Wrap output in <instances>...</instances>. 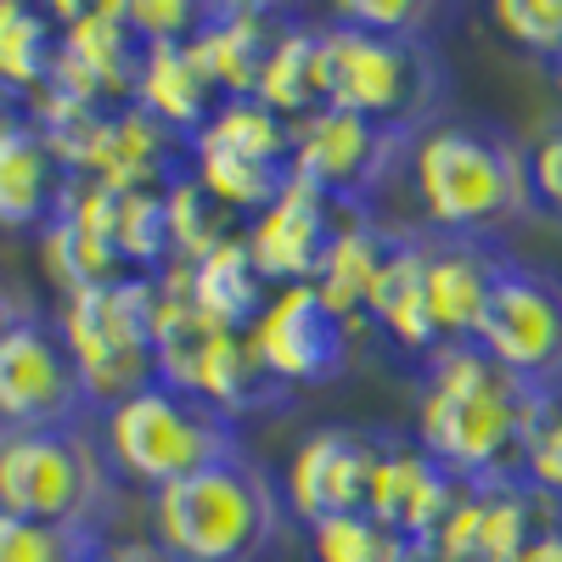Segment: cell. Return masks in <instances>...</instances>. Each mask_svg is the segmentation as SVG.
Segmentation results:
<instances>
[{"label": "cell", "mask_w": 562, "mask_h": 562, "mask_svg": "<svg viewBox=\"0 0 562 562\" xmlns=\"http://www.w3.org/2000/svg\"><path fill=\"white\" fill-rule=\"evenodd\" d=\"M546 394L524 389L479 344H445L422 360L411 439L467 490L512 484Z\"/></svg>", "instance_id": "6da1fadb"}, {"label": "cell", "mask_w": 562, "mask_h": 562, "mask_svg": "<svg viewBox=\"0 0 562 562\" xmlns=\"http://www.w3.org/2000/svg\"><path fill=\"white\" fill-rule=\"evenodd\" d=\"M400 175L416 198L422 231H434V237L495 243L501 231L535 220L524 140L501 124L434 119L405 140Z\"/></svg>", "instance_id": "7a4b0ae2"}, {"label": "cell", "mask_w": 562, "mask_h": 562, "mask_svg": "<svg viewBox=\"0 0 562 562\" xmlns=\"http://www.w3.org/2000/svg\"><path fill=\"white\" fill-rule=\"evenodd\" d=\"M315 85L321 108L355 113L389 135H416L445 119V57L434 40H389L338 23L333 12L315 18Z\"/></svg>", "instance_id": "3957f363"}, {"label": "cell", "mask_w": 562, "mask_h": 562, "mask_svg": "<svg viewBox=\"0 0 562 562\" xmlns=\"http://www.w3.org/2000/svg\"><path fill=\"white\" fill-rule=\"evenodd\" d=\"M153 540L175 562H265L281 535V484L237 450L147 495Z\"/></svg>", "instance_id": "277c9868"}, {"label": "cell", "mask_w": 562, "mask_h": 562, "mask_svg": "<svg viewBox=\"0 0 562 562\" xmlns=\"http://www.w3.org/2000/svg\"><path fill=\"white\" fill-rule=\"evenodd\" d=\"M90 428H97V445L119 473V484H140L147 495L243 450L237 422H225L198 394L169 389L158 378L113 405H102Z\"/></svg>", "instance_id": "5b68a950"}, {"label": "cell", "mask_w": 562, "mask_h": 562, "mask_svg": "<svg viewBox=\"0 0 562 562\" xmlns=\"http://www.w3.org/2000/svg\"><path fill=\"white\" fill-rule=\"evenodd\" d=\"M119 490L124 484L97 445V428H34L0 439V512L12 518L102 535Z\"/></svg>", "instance_id": "8992f818"}, {"label": "cell", "mask_w": 562, "mask_h": 562, "mask_svg": "<svg viewBox=\"0 0 562 562\" xmlns=\"http://www.w3.org/2000/svg\"><path fill=\"white\" fill-rule=\"evenodd\" d=\"M57 333L79 366L90 411L153 383V276H119L57 304Z\"/></svg>", "instance_id": "52a82bcc"}, {"label": "cell", "mask_w": 562, "mask_h": 562, "mask_svg": "<svg viewBox=\"0 0 562 562\" xmlns=\"http://www.w3.org/2000/svg\"><path fill=\"white\" fill-rule=\"evenodd\" d=\"M473 344L524 389L562 394V276L506 254Z\"/></svg>", "instance_id": "ba28073f"}, {"label": "cell", "mask_w": 562, "mask_h": 562, "mask_svg": "<svg viewBox=\"0 0 562 562\" xmlns=\"http://www.w3.org/2000/svg\"><path fill=\"white\" fill-rule=\"evenodd\" d=\"M405 140L411 135H389L355 113L315 108V113L293 119L288 175L355 214H378V198L389 192V180L405 164Z\"/></svg>", "instance_id": "9c48e42d"}, {"label": "cell", "mask_w": 562, "mask_h": 562, "mask_svg": "<svg viewBox=\"0 0 562 562\" xmlns=\"http://www.w3.org/2000/svg\"><path fill=\"white\" fill-rule=\"evenodd\" d=\"M97 411L85 400L79 366L52 315H29L0 338V434L34 428H90Z\"/></svg>", "instance_id": "30bf717a"}, {"label": "cell", "mask_w": 562, "mask_h": 562, "mask_svg": "<svg viewBox=\"0 0 562 562\" xmlns=\"http://www.w3.org/2000/svg\"><path fill=\"white\" fill-rule=\"evenodd\" d=\"M360 326L326 310L315 288H276L248 326V349L276 389H321L349 371Z\"/></svg>", "instance_id": "8fae6325"}, {"label": "cell", "mask_w": 562, "mask_h": 562, "mask_svg": "<svg viewBox=\"0 0 562 562\" xmlns=\"http://www.w3.org/2000/svg\"><path fill=\"white\" fill-rule=\"evenodd\" d=\"M57 63H52V90H63L79 108H124L135 97L140 74V40L124 23V0L102 7H63L57 12Z\"/></svg>", "instance_id": "7c38bea8"}, {"label": "cell", "mask_w": 562, "mask_h": 562, "mask_svg": "<svg viewBox=\"0 0 562 562\" xmlns=\"http://www.w3.org/2000/svg\"><path fill=\"white\" fill-rule=\"evenodd\" d=\"M378 450H383V428H355V422H326V428L304 434L288 456V473H281V506L304 529L321 518L366 512Z\"/></svg>", "instance_id": "4fadbf2b"}, {"label": "cell", "mask_w": 562, "mask_h": 562, "mask_svg": "<svg viewBox=\"0 0 562 562\" xmlns=\"http://www.w3.org/2000/svg\"><path fill=\"white\" fill-rule=\"evenodd\" d=\"M355 209L321 198L315 186L304 180H281V192L254 214L243 220V243H248V259L254 270L265 276V288H310L321 276V259L333 248V237L349 225Z\"/></svg>", "instance_id": "5bb4252c"}, {"label": "cell", "mask_w": 562, "mask_h": 562, "mask_svg": "<svg viewBox=\"0 0 562 562\" xmlns=\"http://www.w3.org/2000/svg\"><path fill=\"white\" fill-rule=\"evenodd\" d=\"M557 524H562V501L524 479L461 490V501L434 535V551L439 562H518L524 546Z\"/></svg>", "instance_id": "9a60e30c"}, {"label": "cell", "mask_w": 562, "mask_h": 562, "mask_svg": "<svg viewBox=\"0 0 562 562\" xmlns=\"http://www.w3.org/2000/svg\"><path fill=\"white\" fill-rule=\"evenodd\" d=\"M461 490L467 484H456L416 439L383 434L378 467H371V490H366V518H378L400 540L434 546V535L450 518V506L461 501Z\"/></svg>", "instance_id": "2e32d148"}, {"label": "cell", "mask_w": 562, "mask_h": 562, "mask_svg": "<svg viewBox=\"0 0 562 562\" xmlns=\"http://www.w3.org/2000/svg\"><path fill=\"white\" fill-rule=\"evenodd\" d=\"M68 169L23 108L0 113V231H40L63 214L68 198Z\"/></svg>", "instance_id": "e0dca14e"}, {"label": "cell", "mask_w": 562, "mask_h": 562, "mask_svg": "<svg viewBox=\"0 0 562 562\" xmlns=\"http://www.w3.org/2000/svg\"><path fill=\"white\" fill-rule=\"evenodd\" d=\"M366 326H378L389 344L405 355L428 360L439 349V326L428 310V248H422V225H394L389 254L371 276L366 293Z\"/></svg>", "instance_id": "ac0fdd59"}, {"label": "cell", "mask_w": 562, "mask_h": 562, "mask_svg": "<svg viewBox=\"0 0 562 562\" xmlns=\"http://www.w3.org/2000/svg\"><path fill=\"white\" fill-rule=\"evenodd\" d=\"M288 18L293 12L248 7V0H214V7H203V23L186 45H192V57L209 74V85L220 90V102L225 97H254L259 90L265 57H270L276 34L288 29Z\"/></svg>", "instance_id": "d6986e66"}, {"label": "cell", "mask_w": 562, "mask_h": 562, "mask_svg": "<svg viewBox=\"0 0 562 562\" xmlns=\"http://www.w3.org/2000/svg\"><path fill=\"white\" fill-rule=\"evenodd\" d=\"M422 248H428V310H434V326H439V349L445 344H473L506 254L495 243L434 237V231H422Z\"/></svg>", "instance_id": "ffe728a7"}, {"label": "cell", "mask_w": 562, "mask_h": 562, "mask_svg": "<svg viewBox=\"0 0 562 562\" xmlns=\"http://www.w3.org/2000/svg\"><path fill=\"white\" fill-rule=\"evenodd\" d=\"M153 124H164L169 135L192 140L209 113L220 108V90L209 85V74L198 68L192 45L186 40H164V45H140V74H135V97H130Z\"/></svg>", "instance_id": "44dd1931"}, {"label": "cell", "mask_w": 562, "mask_h": 562, "mask_svg": "<svg viewBox=\"0 0 562 562\" xmlns=\"http://www.w3.org/2000/svg\"><path fill=\"white\" fill-rule=\"evenodd\" d=\"M180 288H186V299H192V310L209 326H220V333H248V326L259 321V310H265V299H270L265 276L248 259L243 231L225 237L214 254H203L198 265H180Z\"/></svg>", "instance_id": "7402d4cb"}, {"label": "cell", "mask_w": 562, "mask_h": 562, "mask_svg": "<svg viewBox=\"0 0 562 562\" xmlns=\"http://www.w3.org/2000/svg\"><path fill=\"white\" fill-rule=\"evenodd\" d=\"M389 237H394V225L383 214H349V225L338 231L326 259H321V276L310 281L333 315L366 321V293H371V276H378V265L389 254Z\"/></svg>", "instance_id": "603a6c76"}, {"label": "cell", "mask_w": 562, "mask_h": 562, "mask_svg": "<svg viewBox=\"0 0 562 562\" xmlns=\"http://www.w3.org/2000/svg\"><path fill=\"white\" fill-rule=\"evenodd\" d=\"M57 34V12L29 7V0H0V113L23 108L52 79Z\"/></svg>", "instance_id": "cb8c5ba5"}, {"label": "cell", "mask_w": 562, "mask_h": 562, "mask_svg": "<svg viewBox=\"0 0 562 562\" xmlns=\"http://www.w3.org/2000/svg\"><path fill=\"white\" fill-rule=\"evenodd\" d=\"M186 153H237V158H254V164H270V169H288V153H293V124L270 113L259 97H225L209 124L186 140Z\"/></svg>", "instance_id": "d4e9b609"}, {"label": "cell", "mask_w": 562, "mask_h": 562, "mask_svg": "<svg viewBox=\"0 0 562 562\" xmlns=\"http://www.w3.org/2000/svg\"><path fill=\"white\" fill-rule=\"evenodd\" d=\"M254 97L270 113H281L288 124L321 108V85H315V18H288V29L276 34L270 57H265V74H259Z\"/></svg>", "instance_id": "484cf974"}, {"label": "cell", "mask_w": 562, "mask_h": 562, "mask_svg": "<svg viewBox=\"0 0 562 562\" xmlns=\"http://www.w3.org/2000/svg\"><path fill=\"white\" fill-rule=\"evenodd\" d=\"M164 209H169V265H198L214 254L225 237H237L243 220L225 214L192 175H175L164 186Z\"/></svg>", "instance_id": "4316f807"}, {"label": "cell", "mask_w": 562, "mask_h": 562, "mask_svg": "<svg viewBox=\"0 0 562 562\" xmlns=\"http://www.w3.org/2000/svg\"><path fill=\"white\" fill-rule=\"evenodd\" d=\"M40 254H45V270H52V281L63 288V299L68 293H85V288H108V281H119V276H135L97 231H85V225H74V220H52L40 231Z\"/></svg>", "instance_id": "83f0119b"}, {"label": "cell", "mask_w": 562, "mask_h": 562, "mask_svg": "<svg viewBox=\"0 0 562 562\" xmlns=\"http://www.w3.org/2000/svg\"><path fill=\"white\" fill-rule=\"evenodd\" d=\"M400 546L405 540L389 535L378 518H366V512L310 524V562H394Z\"/></svg>", "instance_id": "f1b7e54d"}, {"label": "cell", "mask_w": 562, "mask_h": 562, "mask_svg": "<svg viewBox=\"0 0 562 562\" xmlns=\"http://www.w3.org/2000/svg\"><path fill=\"white\" fill-rule=\"evenodd\" d=\"M90 546H102V535L52 529V524H34V518H12V512H0V562H79Z\"/></svg>", "instance_id": "f546056e"}, {"label": "cell", "mask_w": 562, "mask_h": 562, "mask_svg": "<svg viewBox=\"0 0 562 562\" xmlns=\"http://www.w3.org/2000/svg\"><path fill=\"white\" fill-rule=\"evenodd\" d=\"M333 18L366 34H389V40H434V29L445 23L434 0H344Z\"/></svg>", "instance_id": "4dcf8cb0"}, {"label": "cell", "mask_w": 562, "mask_h": 562, "mask_svg": "<svg viewBox=\"0 0 562 562\" xmlns=\"http://www.w3.org/2000/svg\"><path fill=\"white\" fill-rule=\"evenodd\" d=\"M490 23L529 57H557L562 52V0H495Z\"/></svg>", "instance_id": "1f68e13d"}, {"label": "cell", "mask_w": 562, "mask_h": 562, "mask_svg": "<svg viewBox=\"0 0 562 562\" xmlns=\"http://www.w3.org/2000/svg\"><path fill=\"white\" fill-rule=\"evenodd\" d=\"M524 158H529V198L535 214L562 225V113L540 119V130L524 140Z\"/></svg>", "instance_id": "d6a6232c"}, {"label": "cell", "mask_w": 562, "mask_h": 562, "mask_svg": "<svg viewBox=\"0 0 562 562\" xmlns=\"http://www.w3.org/2000/svg\"><path fill=\"white\" fill-rule=\"evenodd\" d=\"M518 479L562 501V394H546V400H540L535 428H529V445H524V473H518Z\"/></svg>", "instance_id": "836d02e7"}, {"label": "cell", "mask_w": 562, "mask_h": 562, "mask_svg": "<svg viewBox=\"0 0 562 562\" xmlns=\"http://www.w3.org/2000/svg\"><path fill=\"white\" fill-rule=\"evenodd\" d=\"M124 23L140 45L192 40L203 23V7H192V0H124Z\"/></svg>", "instance_id": "e575fe53"}, {"label": "cell", "mask_w": 562, "mask_h": 562, "mask_svg": "<svg viewBox=\"0 0 562 562\" xmlns=\"http://www.w3.org/2000/svg\"><path fill=\"white\" fill-rule=\"evenodd\" d=\"M108 562H175V557L147 535V540H108Z\"/></svg>", "instance_id": "d590c367"}, {"label": "cell", "mask_w": 562, "mask_h": 562, "mask_svg": "<svg viewBox=\"0 0 562 562\" xmlns=\"http://www.w3.org/2000/svg\"><path fill=\"white\" fill-rule=\"evenodd\" d=\"M518 562H562V524L557 529H546V535H535L529 546H524V557Z\"/></svg>", "instance_id": "8d00e7d4"}, {"label": "cell", "mask_w": 562, "mask_h": 562, "mask_svg": "<svg viewBox=\"0 0 562 562\" xmlns=\"http://www.w3.org/2000/svg\"><path fill=\"white\" fill-rule=\"evenodd\" d=\"M29 315H34V310H29V304H23V299L7 288V281H0V338H7L18 321H29Z\"/></svg>", "instance_id": "74e56055"}, {"label": "cell", "mask_w": 562, "mask_h": 562, "mask_svg": "<svg viewBox=\"0 0 562 562\" xmlns=\"http://www.w3.org/2000/svg\"><path fill=\"white\" fill-rule=\"evenodd\" d=\"M394 562H439V551H434V546H416V540H405V546L394 551Z\"/></svg>", "instance_id": "f35d334b"}, {"label": "cell", "mask_w": 562, "mask_h": 562, "mask_svg": "<svg viewBox=\"0 0 562 562\" xmlns=\"http://www.w3.org/2000/svg\"><path fill=\"white\" fill-rule=\"evenodd\" d=\"M79 562H108V540H102V546H90V551H85Z\"/></svg>", "instance_id": "ab89813d"}, {"label": "cell", "mask_w": 562, "mask_h": 562, "mask_svg": "<svg viewBox=\"0 0 562 562\" xmlns=\"http://www.w3.org/2000/svg\"><path fill=\"white\" fill-rule=\"evenodd\" d=\"M546 68H551V79H557V90H562V52H557V57H551Z\"/></svg>", "instance_id": "60d3db41"}, {"label": "cell", "mask_w": 562, "mask_h": 562, "mask_svg": "<svg viewBox=\"0 0 562 562\" xmlns=\"http://www.w3.org/2000/svg\"><path fill=\"white\" fill-rule=\"evenodd\" d=\"M0 439H7V434H0Z\"/></svg>", "instance_id": "b9f144b4"}]
</instances>
